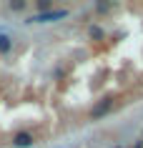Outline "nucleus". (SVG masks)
<instances>
[{
	"label": "nucleus",
	"mask_w": 143,
	"mask_h": 148,
	"mask_svg": "<svg viewBox=\"0 0 143 148\" xmlns=\"http://www.w3.org/2000/svg\"><path fill=\"white\" fill-rule=\"evenodd\" d=\"M63 18H68V10L65 8H53V10H48V13L33 15L28 23H55V20H63Z\"/></svg>",
	"instance_id": "f257e3e1"
},
{
	"label": "nucleus",
	"mask_w": 143,
	"mask_h": 148,
	"mask_svg": "<svg viewBox=\"0 0 143 148\" xmlns=\"http://www.w3.org/2000/svg\"><path fill=\"white\" fill-rule=\"evenodd\" d=\"M113 103H116L113 98H103V101H95V106L90 108L88 118H90V121H101L103 116H108V113L113 110Z\"/></svg>",
	"instance_id": "f03ea898"
},
{
	"label": "nucleus",
	"mask_w": 143,
	"mask_h": 148,
	"mask_svg": "<svg viewBox=\"0 0 143 148\" xmlns=\"http://www.w3.org/2000/svg\"><path fill=\"white\" fill-rule=\"evenodd\" d=\"M10 143H13L15 148H33V146H35V136L28 133V131H18Z\"/></svg>",
	"instance_id": "7ed1b4c3"
},
{
	"label": "nucleus",
	"mask_w": 143,
	"mask_h": 148,
	"mask_svg": "<svg viewBox=\"0 0 143 148\" xmlns=\"http://www.w3.org/2000/svg\"><path fill=\"white\" fill-rule=\"evenodd\" d=\"M13 50V38L8 33H0V55H8Z\"/></svg>",
	"instance_id": "20e7f679"
},
{
	"label": "nucleus",
	"mask_w": 143,
	"mask_h": 148,
	"mask_svg": "<svg viewBox=\"0 0 143 148\" xmlns=\"http://www.w3.org/2000/svg\"><path fill=\"white\" fill-rule=\"evenodd\" d=\"M88 35H90V40H103L105 38L103 25H90V28H88Z\"/></svg>",
	"instance_id": "39448f33"
},
{
	"label": "nucleus",
	"mask_w": 143,
	"mask_h": 148,
	"mask_svg": "<svg viewBox=\"0 0 143 148\" xmlns=\"http://www.w3.org/2000/svg\"><path fill=\"white\" fill-rule=\"evenodd\" d=\"M35 8H38L40 13H48V10H53V0H38Z\"/></svg>",
	"instance_id": "423d86ee"
},
{
	"label": "nucleus",
	"mask_w": 143,
	"mask_h": 148,
	"mask_svg": "<svg viewBox=\"0 0 143 148\" xmlns=\"http://www.w3.org/2000/svg\"><path fill=\"white\" fill-rule=\"evenodd\" d=\"M25 8H28L25 0H13V3H10V10H15V13H20V10H25Z\"/></svg>",
	"instance_id": "0eeeda50"
},
{
	"label": "nucleus",
	"mask_w": 143,
	"mask_h": 148,
	"mask_svg": "<svg viewBox=\"0 0 143 148\" xmlns=\"http://www.w3.org/2000/svg\"><path fill=\"white\" fill-rule=\"evenodd\" d=\"M111 8H113V5H108V3H98V5H95V10H98V13H108Z\"/></svg>",
	"instance_id": "6e6552de"
},
{
	"label": "nucleus",
	"mask_w": 143,
	"mask_h": 148,
	"mask_svg": "<svg viewBox=\"0 0 143 148\" xmlns=\"http://www.w3.org/2000/svg\"><path fill=\"white\" fill-rule=\"evenodd\" d=\"M133 148H143V140H138V143H135V146Z\"/></svg>",
	"instance_id": "1a4fd4ad"
},
{
	"label": "nucleus",
	"mask_w": 143,
	"mask_h": 148,
	"mask_svg": "<svg viewBox=\"0 0 143 148\" xmlns=\"http://www.w3.org/2000/svg\"><path fill=\"white\" fill-rule=\"evenodd\" d=\"M116 148H123V146H116Z\"/></svg>",
	"instance_id": "9d476101"
}]
</instances>
